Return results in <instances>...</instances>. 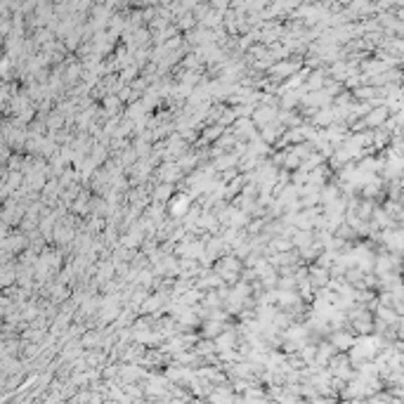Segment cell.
<instances>
[{"instance_id": "1", "label": "cell", "mask_w": 404, "mask_h": 404, "mask_svg": "<svg viewBox=\"0 0 404 404\" xmlns=\"http://www.w3.org/2000/svg\"><path fill=\"white\" fill-rule=\"evenodd\" d=\"M385 114H388V111H385V109L371 111V114L366 116V125H381L383 121H385Z\"/></svg>"}]
</instances>
